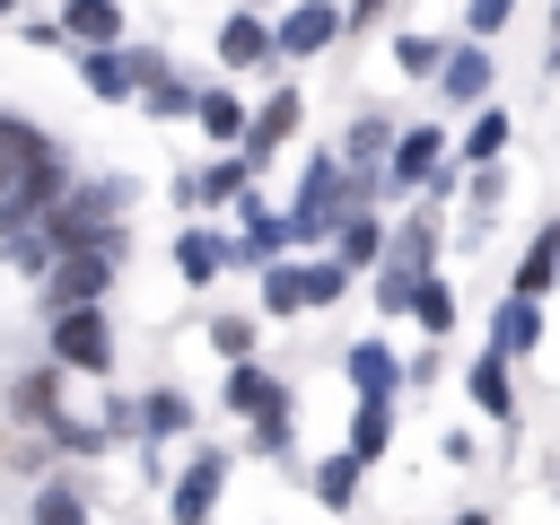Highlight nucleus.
Instances as JSON below:
<instances>
[{
	"mask_svg": "<svg viewBox=\"0 0 560 525\" xmlns=\"http://www.w3.org/2000/svg\"><path fill=\"white\" fill-rule=\"evenodd\" d=\"M350 289V262L332 254V262H271L262 271V306L271 315H298V306H324V298H341Z\"/></svg>",
	"mask_w": 560,
	"mask_h": 525,
	"instance_id": "nucleus-1",
	"label": "nucleus"
},
{
	"mask_svg": "<svg viewBox=\"0 0 560 525\" xmlns=\"http://www.w3.org/2000/svg\"><path fill=\"white\" fill-rule=\"evenodd\" d=\"M105 280H114V245H61V262H52V315L61 306H96L105 298Z\"/></svg>",
	"mask_w": 560,
	"mask_h": 525,
	"instance_id": "nucleus-2",
	"label": "nucleus"
},
{
	"mask_svg": "<svg viewBox=\"0 0 560 525\" xmlns=\"http://www.w3.org/2000/svg\"><path fill=\"white\" fill-rule=\"evenodd\" d=\"M52 350H61V368H79V376H105V368H114V332H105L96 306H61V315H52Z\"/></svg>",
	"mask_w": 560,
	"mask_h": 525,
	"instance_id": "nucleus-3",
	"label": "nucleus"
},
{
	"mask_svg": "<svg viewBox=\"0 0 560 525\" xmlns=\"http://www.w3.org/2000/svg\"><path fill=\"white\" fill-rule=\"evenodd\" d=\"M219 481H228V455H192L184 464V481H175V525H210V508H219Z\"/></svg>",
	"mask_w": 560,
	"mask_h": 525,
	"instance_id": "nucleus-4",
	"label": "nucleus"
},
{
	"mask_svg": "<svg viewBox=\"0 0 560 525\" xmlns=\"http://www.w3.org/2000/svg\"><path fill=\"white\" fill-rule=\"evenodd\" d=\"M44 158H52V140H44L35 122H18V114H0V201H9V192H18V184H26L35 166H44Z\"/></svg>",
	"mask_w": 560,
	"mask_h": 525,
	"instance_id": "nucleus-5",
	"label": "nucleus"
},
{
	"mask_svg": "<svg viewBox=\"0 0 560 525\" xmlns=\"http://www.w3.org/2000/svg\"><path fill=\"white\" fill-rule=\"evenodd\" d=\"M341 35V9L332 0H298L289 18H280V52H324Z\"/></svg>",
	"mask_w": 560,
	"mask_h": 525,
	"instance_id": "nucleus-6",
	"label": "nucleus"
},
{
	"mask_svg": "<svg viewBox=\"0 0 560 525\" xmlns=\"http://www.w3.org/2000/svg\"><path fill=\"white\" fill-rule=\"evenodd\" d=\"M289 131H298V96H289V88H280V96H271V105H262V114H254V122H245V158H254V166H262V158H271V149H280V140H289Z\"/></svg>",
	"mask_w": 560,
	"mask_h": 525,
	"instance_id": "nucleus-7",
	"label": "nucleus"
},
{
	"mask_svg": "<svg viewBox=\"0 0 560 525\" xmlns=\"http://www.w3.org/2000/svg\"><path fill=\"white\" fill-rule=\"evenodd\" d=\"M332 254H341V262H350V271H359V262H376V254H385V236H376V219H368V210H359V201H350V210H341V219H332Z\"/></svg>",
	"mask_w": 560,
	"mask_h": 525,
	"instance_id": "nucleus-8",
	"label": "nucleus"
},
{
	"mask_svg": "<svg viewBox=\"0 0 560 525\" xmlns=\"http://www.w3.org/2000/svg\"><path fill=\"white\" fill-rule=\"evenodd\" d=\"M61 26H70L79 44H114V35H122V9H114V0H61Z\"/></svg>",
	"mask_w": 560,
	"mask_h": 525,
	"instance_id": "nucleus-9",
	"label": "nucleus"
},
{
	"mask_svg": "<svg viewBox=\"0 0 560 525\" xmlns=\"http://www.w3.org/2000/svg\"><path fill=\"white\" fill-rule=\"evenodd\" d=\"M79 79H88V88H96V96H131V79H140V61H122V52H114V44H96V52H88V61H79Z\"/></svg>",
	"mask_w": 560,
	"mask_h": 525,
	"instance_id": "nucleus-10",
	"label": "nucleus"
},
{
	"mask_svg": "<svg viewBox=\"0 0 560 525\" xmlns=\"http://www.w3.org/2000/svg\"><path fill=\"white\" fill-rule=\"evenodd\" d=\"M219 262H228V245H219V236H201V228H184V236H175V271H184V280H219Z\"/></svg>",
	"mask_w": 560,
	"mask_h": 525,
	"instance_id": "nucleus-11",
	"label": "nucleus"
},
{
	"mask_svg": "<svg viewBox=\"0 0 560 525\" xmlns=\"http://www.w3.org/2000/svg\"><path fill=\"white\" fill-rule=\"evenodd\" d=\"M534 332H542V306L516 289V298L499 306V341H490V350H534Z\"/></svg>",
	"mask_w": 560,
	"mask_h": 525,
	"instance_id": "nucleus-12",
	"label": "nucleus"
},
{
	"mask_svg": "<svg viewBox=\"0 0 560 525\" xmlns=\"http://www.w3.org/2000/svg\"><path fill=\"white\" fill-rule=\"evenodd\" d=\"M551 271H560V228H542V236L525 245V262H516V289H525V298H542V289H551Z\"/></svg>",
	"mask_w": 560,
	"mask_h": 525,
	"instance_id": "nucleus-13",
	"label": "nucleus"
},
{
	"mask_svg": "<svg viewBox=\"0 0 560 525\" xmlns=\"http://www.w3.org/2000/svg\"><path fill=\"white\" fill-rule=\"evenodd\" d=\"M446 96H455V105H481V96H490V61H481V52H446Z\"/></svg>",
	"mask_w": 560,
	"mask_h": 525,
	"instance_id": "nucleus-14",
	"label": "nucleus"
},
{
	"mask_svg": "<svg viewBox=\"0 0 560 525\" xmlns=\"http://www.w3.org/2000/svg\"><path fill=\"white\" fill-rule=\"evenodd\" d=\"M271 44H280V35H271L262 18H228V35H219V52H228V61H262Z\"/></svg>",
	"mask_w": 560,
	"mask_h": 525,
	"instance_id": "nucleus-15",
	"label": "nucleus"
},
{
	"mask_svg": "<svg viewBox=\"0 0 560 525\" xmlns=\"http://www.w3.org/2000/svg\"><path fill=\"white\" fill-rule=\"evenodd\" d=\"M429 166H438V131H402L394 140V184H420Z\"/></svg>",
	"mask_w": 560,
	"mask_h": 525,
	"instance_id": "nucleus-16",
	"label": "nucleus"
},
{
	"mask_svg": "<svg viewBox=\"0 0 560 525\" xmlns=\"http://www.w3.org/2000/svg\"><path fill=\"white\" fill-rule=\"evenodd\" d=\"M350 385H359V394H385V385H394V350H385V341H359V350H350Z\"/></svg>",
	"mask_w": 560,
	"mask_h": 525,
	"instance_id": "nucleus-17",
	"label": "nucleus"
},
{
	"mask_svg": "<svg viewBox=\"0 0 560 525\" xmlns=\"http://www.w3.org/2000/svg\"><path fill=\"white\" fill-rule=\"evenodd\" d=\"M192 122H201L210 140H245V105H236V96H219V88L201 96V114H192Z\"/></svg>",
	"mask_w": 560,
	"mask_h": 525,
	"instance_id": "nucleus-18",
	"label": "nucleus"
},
{
	"mask_svg": "<svg viewBox=\"0 0 560 525\" xmlns=\"http://www.w3.org/2000/svg\"><path fill=\"white\" fill-rule=\"evenodd\" d=\"M499 359H508V350H490V359L472 368V402H481L490 420H508V368H499Z\"/></svg>",
	"mask_w": 560,
	"mask_h": 525,
	"instance_id": "nucleus-19",
	"label": "nucleus"
},
{
	"mask_svg": "<svg viewBox=\"0 0 560 525\" xmlns=\"http://www.w3.org/2000/svg\"><path fill=\"white\" fill-rule=\"evenodd\" d=\"M350 455L368 464V455H385V394H368L359 402V420H350Z\"/></svg>",
	"mask_w": 560,
	"mask_h": 525,
	"instance_id": "nucleus-20",
	"label": "nucleus"
},
{
	"mask_svg": "<svg viewBox=\"0 0 560 525\" xmlns=\"http://www.w3.org/2000/svg\"><path fill=\"white\" fill-rule=\"evenodd\" d=\"M350 490H359V455H332V464H315V499H324V508H350Z\"/></svg>",
	"mask_w": 560,
	"mask_h": 525,
	"instance_id": "nucleus-21",
	"label": "nucleus"
},
{
	"mask_svg": "<svg viewBox=\"0 0 560 525\" xmlns=\"http://www.w3.org/2000/svg\"><path fill=\"white\" fill-rule=\"evenodd\" d=\"M228 402H236V411H271V402H280V385H271L262 368H236V376H228Z\"/></svg>",
	"mask_w": 560,
	"mask_h": 525,
	"instance_id": "nucleus-22",
	"label": "nucleus"
},
{
	"mask_svg": "<svg viewBox=\"0 0 560 525\" xmlns=\"http://www.w3.org/2000/svg\"><path fill=\"white\" fill-rule=\"evenodd\" d=\"M394 61H402L411 79H446V52H438L429 35H402V44H394Z\"/></svg>",
	"mask_w": 560,
	"mask_h": 525,
	"instance_id": "nucleus-23",
	"label": "nucleus"
},
{
	"mask_svg": "<svg viewBox=\"0 0 560 525\" xmlns=\"http://www.w3.org/2000/svg\"><path fill=\"white\" fill-rule=\"evenodd\" d=\"M499 149H508V114H499V105H490V114H481V122H472V140H464V158H472V166H490V158H499Z\"/></svg>",
	"mask_w": 560,
	"mask_h": 525,
	"instance_id": "nucleus-24",
	"label": "nucleus"
},
{
	"mask_svg": "<svg viewBox=\"0 0 560 525\" xmlns=\"http://www.w3.org/2000/svg\"><path fill=\"white\" fill-rule=\"evenodd\" d=\"M394 262H420V271H429V262H438V228H429V219H411V228L394 236Z\"/></svg>",
	"mask_w": 560,
	"mask_h": 525,
	"instance_id": "nucleus-25",
	"label": "nucleus"
},
{
	"mask_svg": "<svg viewBox=\"0 0 560 525\" xmlns=\"http://www.w3.org/2000/svg\"><path fill=\"white\" fill-rule=\"evenodd\" d=\"M411 315H420L429 332H446V324H455V298H446V280H420V306H411Z\"/></svg>",
	"mask_w": 560,
	"mask_h": 525,
	"instance_id": "nucleus-26",
	"label": "nucleus"
},
{
	"mask_svg": "<svg viewBox=\"0 0 560 525\" xmlns=\"http://www.w3.org/2000/svg\"><path fill=\"white\" fill-rule=\"evenodd\" d=\"M254 446H262V455H289V402L254 411Z\"/></svg>",
	"mask_w": 560,
	"mask_h": 525,
	"instance_id": "nucleus-27",
	"label": "nucleus"
},
{
	"mask_svg": "<svg viewBox=\"0 0 560 525\" xmlns=\"http://www.w3.org/2000/svg\"><path fill=\"white\" fill-rule=\"evenodd\" d=\"M35 525H88V508H79V499H70V490L52 481V490L35 499Z\"/></svg>",
	"mask_w": 560,
	"mask_h": 525,
	"instance_id": "nucleus-28",
	"label": "nucleus"
},
{
	"mask_svg": "<svg viewBox=\"0 0 560 525\" xmlns=\"http://www.w3.org/2000/svg\"><path fill=\"white\" fill-rule=\"evenodd\" d=\"M149 114H201V96L175 88V79H158V88H149Z\"/></svg>",
	"mask_w": 560,
	"mask_h": 525,
	"instance_id": "nucleus-29",
	"label": "nucleus"
},
{
	"mask_svg": "<svg viewBox=\"0 0 560 525\" xmlns=\"http://www.w3.org/2000/svg\"><path fill=\"white\" fill-rule=\"evenodd\" d=\"M140 420H149V429H184V420H192V402H184V394H149V411H140Z\"/></svg>",
	"mask_w": 560,
	"mask_h": 525,
	"instance_id": "nucleus-30",
	"label": "nucleus"
},
{
	"mask_svg": "<svg viewBox=\"0 0 560 525\" xmlns=\"http://www.w3.org/2000/svg\"><path fill=\"white\" fill-rule=\"evenodd\" d=\"M210 332H219V350H245V341H254V324H245V315H219Z\"/></svg>",
	"mask_w": 560,
	"mask_h": 525,
	"instance_id": "nucleus-31",
	"label": "nucleus"
},
{
	"mask_svg": "<svg viewBox=\"0 0 560 525\" xmlns=\"http://www.w3.org/2000/svg\"><path fill=\"white\" fill-rule=\"evenodd\" d=\"M508 26V0H472V35H499Z\"/></svg>",
	"mask_w": 560,
	"mask_h": 525,
	"instance_id": "nucleus-32",
	"label": "nucleus"
},
{
	"mask_svg": "<svg viewBox=\"0 0 560 525\" xmlns=\"http://www.w3.org/2000/svg\"><path fill=\"white\" fill-rule=\"evenodd\" d=\"M455 525H481V516H455Z\"/></svg>",
	"mask_w": 560,
	"mask_h": 525,
	"instance_id": "nucleus-33",
	"label": "nucleus"
},
{
	"mask_svg": "<svg viewBox=\"0 0 560 525\" xmlns=\"http://www.w3.org/2000/svg\"><path fill=\"white\" fill-rule=\"evenodd\" d=\"M9 9H18V0H0V18H9Z\"/></svg>",
	"mask_w": 560,
	"mask_h": 525,
	"instance_id": "nucleus-34",
	"label": "nucleus"
}]
</instances>
